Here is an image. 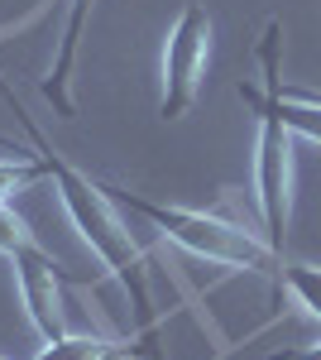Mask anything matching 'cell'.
I'll use <instances>...</instances> for the list:
<instances>
[{
	"label": "cell",
	"instance_id": "obj_1",
	"mask_svg": "<svg viewBox=\"0 0 321 360\" xmlns=\"http://www.w3.org/2000/svg\"><path fill=\"white\" fill-rule=\"evenodd\" d=\"M15 115L25 120L29 139H34L39 159H44V173H48V183H53V193H58V202H63L72 231L81 236V245L91 250V259L130 293L134 312H139V327L154 332V327H159V307H154V288H149V259H144V250L130 240L125 221L115 217L110 193L101 188V183H91L81 168H72L63 154H58L53 144L44 139V130L34 125V115H25L20 106H15Z\"/></svg>",
	"mask_w": 321,
	"mask_h": 360
},
{
	"label": "cell",
	"instance_id": "obj_3",
	"mask_svg": "<svg viewBox=\"0 0 321 360\" xmlns=\"http://www.w3.org/2000/svg\"><path fill=\"white\" fill-rule=\"evenodd\" d=\"M211 63V15L202 0H188L163 39V91H159V120H183L202 96Z\"/></svg>",
	"mask_w": 321,
	"mask_h": 360
},
{
	"label": "cell",
	"instance_id": "obj_4",
	"mask_svg": "<svg viewBox=\"0 0 321 360\" xmlns=\"http://www.w3.org/2000/svg\"><path fill=\"white\" fill-rule=\"evenodd\" d=\"M259 115V135H254V202H259V221L264 240L283 255L288 240V217H293V130L268 111Z\"/></svg>",
	"mask_w": 321,
	"mask_h": 360
},
{
	"label": "cell",
	"instance_id": "obj_5",
	"mask_svg": "<svg viewBox=\"0 0 321 360\" xmlns=\"http://www.w3.org/2000/svg\"><path fill=\"white\" fill-rule=\"evenodd\" d=\"M15 264V288H20V303H25L29 327L39 332V341H58L67 332L63 327V293H58V264L44 245H29L10 255Z\"/></svg>",
	"mask_w": 321,
	"mask_h": 360
},
{
	"label": "cell",
	"instance_id": "obj_7",
	"mask_svg": "<svg viewBox=\"0 0 321 360\" xmlns=\"http://www.w3.org/2000/svg\"><path fill=\"white\" fill-rule=\"evenodd\" d=\"M125 346L96 332H63L58 341H44L34 360H120Z\"/></svg>",
	"mask_w": 321,
	"mask_h": 360
},
{
	"label": "cell",
	"instance_id": "obj_10",
	"mask_svg": "<svg viewBox=\"0 0 321 360\" xmlns=\"http://www.w3.org/2000/svg\"><path fill=\"white\" fill-rule=\"evenodd\" d=\"M29 245H39V240H34V231H29V221L15 212V207H5V202H0V255L10 259L15 250H29Z\"/></svg>",
	"mask_w": 321,
	"mask_h": 360
},
{
	"label": "cell",
	"instance_id": "obj_8",
	"mask_svg": "<svg viewBox=\"0 0 321 360\" xmlns=\"http://www.w3.org/2000/svg\"><path fill=\"white\" fill-rule=\"evenodd\" d=\"M278 278H283V288L293 293V303L302 307L307 317H317V322H321V264L288 259V264L278 269Z\"/></svg>",
	"mask_w": 321,
	"mask_h": 360
},
{
	"label": "cell",
	"instance_id": "obj_11",
	"mask_svg": "<svg viewBox=\"0 0 321 360\" xmlns=\"http://www.w3.org/2000/svg\"><path fill=\"white\" fill-rule=\"evenodd\" d=\"M273 360H321V341H307V346H293V351H273Z\"/></svg>",
	"mask_w": 321,
	"mask_h": 360
},
{
	"label": "cell",
	"instance_id": "obj_12",
	"mask_svg": "<svg viewBox=\"0 0 321 360\" xmlns=\"http://www.w3.org/2000/svg\"><path fill=\"white\" fill-rule=\"evenodd\" d=\"M288 96H302V101H321V91H297V86H283Z\"/></svg>",
	"mask_w": 321,
	"mask_h": 360
},
{
	"label": "cell",
	"instance_id": "obj_13",
	"mask_svg": "<svg viewBox=\"0 0 321 360\" xmlns=\"http://www.w3.org/2000/svg\"><path fill=\"white\" fill-rule=\"evenodd\" d=\"M0 360H5V356H0Z\"/></svg>",
	"mask_w": 321,
	"mask_h": 360
},
{
	"label": "cell",
	"instance_id": "obj_6",
	"mask_svg": "<svg viewBox=\"0 0 321 360\" xmlns=\"http://www.w3.org/2000/svg\"><path fill=\"white\" fill-rule=\"evenodd\" d=\"M91 5L96 0H67V25H63V39H58L53 68L44 77V96L58 115H77V101H72V68H77V49L81 34H86V20H91Z\"/></svg>",
	"mask_w": 321,
	"mask_h": 360
},
{
	"label": "cell",
	"instance_id": "obj_2",
	"mask_svg": "<svg viewBox=\"0 0 321 360\" xmlns=\"http://www.w3.org/2000/svg\"><path fill=\"white\" fill-rule=\"evenodd\" d=\"M106 193H110L115 207L144 217L163 240L188 250L192 259H207V264H221V269H244V274H278V250L268 245L264 236L225 221V217H216V212L173 207V202H149V197L125 193V188H106Z\"/></svg>",
	"mask_w": 321,
	"mask_h": 360
},
{
	"label": "cell",
	"instance_id": "obj_9",
	"mask_svg": "<svg viewBox=\"0 0 321 360\" xmlns=\"http://www.w3.org/2000/svg\"><path fill=\"white\" fill-rule=\"evenodd\" d=\"M39 178H48L44 159H0V202L10 193H20V188H29V183H39Z\"/></svg>",
	"mask_w": 321,
	"mask_h": 360
}]
</instances>
